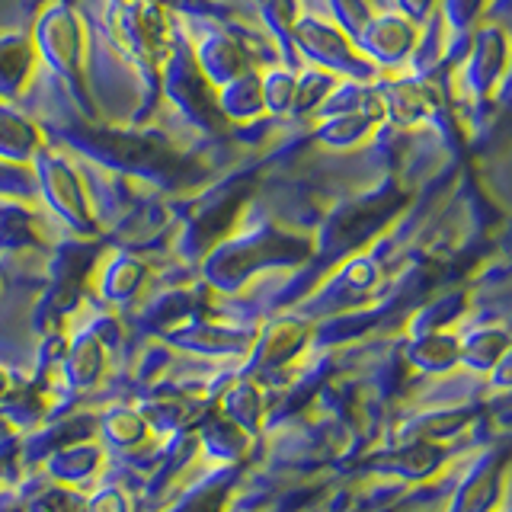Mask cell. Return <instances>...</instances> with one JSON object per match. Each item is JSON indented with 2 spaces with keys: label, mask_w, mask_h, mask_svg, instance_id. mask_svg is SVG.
Segmentation results:
<instances>
[{
  "label": "cell",
  "mask_w": 512,
  "mask_h": 512,
  "mask_svg": "<svg viewBox=\"0 0 512 512\" xmlns=\"http://www.w3.org/2000/svg\"><path fill=\"white\" fill-rule=\"evenodd\" d=\"M292 36L301 52L311 55L317 64H324V71L330 74H349V77L372 74V64L362 58L356 42H352L336 23H324L308 16V20H298L292 26Z\"/></svg>",
  "instance_id": "6da1fadb"
},
{
  "label": "cell",
  "mask_w": 512,
  "mask_h": 512,
  "mask_svg": "<svg viewBox=\"0 0 512 512\" xmlns=\"http://www.w3.org/2000/svg\"><path fill=\"white\" fill-rule=\"evenodd\" d=\"M36 52L45 55V61L64 77H80V55H84V39H80V26L71 7L55 4L42 13L39 32H36Z\"/></svg>",
  "instance_id": "7a4b0ae2"
},
{
  "label": "cell",
  "mask_w": 512,
  "mask_h": 512,
  "mask_svg": "<svg viewBox=\"0 0 512 512\" xmlns=\"http://www.w3.org/2000/svg\"><path fill=\"white\" fill-rule=\"evenodd\" d=\"M39 176H42V186H45L48 202L55 205V212L61 218H68L74 228L93 231V208H90V199H87L84 183H80L77 170L68 164V160L58 157V154H42V160H39Z\"/></svg>",
  "instance_id": "3957f363"
},
{
  "label": "cell",
  "mask_w": 512,
  "mask_h": 512,
  "mask_svg": "<svg viewBox=\"0 0 512 512\" xmlns=\"http://www.w3.org/2000/svg\"><path fill=\"white\" fill-rule=\"evenodd\" d=\"M352 42L378 64H404L416 48V26L407 16L381 13L372 16Z\"/></svg>",
  "instance_id": "277c9868"
},
{
  "label": "cell",
  "mask_w": 512,
  "mask_h": 512,
  "mask_svg": "<svg viewBox=\"0 0 512 512\" xmlns=\"http://www.w3.org/2000/svg\"><path fill=\"white\" fill-rule=\"evenodd\" d=\"M506 71V36L500 29H480L468 58V87L477 96H487Z\"/></svg>",
  "instance_id": "5b68a950"
},
{
  "label": "cell",
  "mask_w": 512,
  "mask_h": 512,
  "mask_svg": "<svg viewBox=\"0 0 512 512\" xmlns=\"http://www.w3.org/2000/svg\"><path fill=\"white\" fill-rule=\"evenodd\" d=\"M36 42L26 32H13V36H0V96L13 100L29 84L32 71H36Z\"/></svg>",
  "instance_id": "8992f818"
},
{
  "label": "cell",
  "mask_w": 512,
  "mask_h": 512,
  "mask_svg": "<svg viewBox=\"0 0 512 512\" xmlns=\"http://www.w3.org/2000/svg\"><path fill=\"white\" fill-rule=\"evenodd\" d=\"M39 144H42L39 128L26 116H20V112L0 103V157L10 160V164H20V160H29L36 154Z\"/></svg>",
  "instance_id": "52a82bcc"
},
{
  "label": "cell",
  "mask_w": 512,
  "mask_h": 512,
  "mask_svg": "<svg viewBox=\"0 0 512 512\" xmlns=\"http://www.w3.org/2000/svg\"><path fill=\"white\" fill-rule=\"evenodd\" d=\"M221 109L228 112L231 119H250V116H256V112H263L260 77L244 74V77H237L234 84L224 87V93H221Z\"/></svg>",
  "instance_id": "ba28073f"
},
{
  "label": "cell",
  "mask_w": 512,
  "mask_h": 512,
  "mask_svg": "<svg viewBox=\"0 0 512 512\" xmlns=\"http://www.w3.org/2000/svg\"><path fill=\"white\" fill-rule=\"evenodd\" d=\"M330 10H333V20L340 26L349 39H356L362 26L372 20V10L365 7V0H330Z\"/></svg>",
  "instance_id": "9c48e42d"
},
{
  "label": "cell",
  "mask_w": 512,
  "mask_h": 512,
  "mask_svg": "<svg viewBox=\"0 0 512 512\" xmlns=\"http://www.w3.org/2000/svg\"><path fill=\"white\" fill-rule=\"evenodd\" d=\"M480 4H484V0H448V7H445L448 23L461 32L480 13Z\"/></svg>",
  "instance_id": "30bf717a"
},
{
  "label": "cell",
  "mask_w": 512,
  "mask_h": 512,
  "mask_svg": "<svg viewBox=\"0 0 512 512\" xmlns=\"http://www.w3.org/2000/svg\"><path fill=\"white\" fill-rule=\"evenodd\" d=\"M397 4H400V10H404L407 20H413V23H416V20H426L436 0H397Z\"/></svg>",
  "instance_id": "8fae6325"
},
{
  "label": "cell",
  "mask_w": 512,
  "mask_h": 512,
  "mask_svg": "<svg viewBox=\"0 0 512 512\" xmlns=\"http://www.w3.org/2000/svg\"><path fill=\"white\" fill-rule=\"evenodd\" d=\"M4 391H7V375L0 372V397H4Z\"/></svg>",
  "instance_id": "7c38bea8"
}]
</instances>
